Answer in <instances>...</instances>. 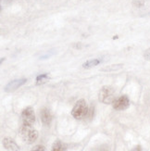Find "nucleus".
<instances>
[{
    "label": "nucleus",
    "mask_w": 150,
    "mask_h": 151,
    "mask_svg": "<svg viewBox=\"0 0 150 151\" xmlns=\"http://www.w3.org/2000/svg\"><path fill=\"white\" fill-rule=\"evenodd\" d=\"M98 151H109V150H108V147L107 146H102V147L98 149Z\"/></svg>",
    "instance_id": "2eb2a0df"
},
{
    "label": "nucleus",
    "mask_w": 150,
    "mask_h": 151,
    "mask_svg": "<svg viewBox=\"0 0 150 151\" xmlns=\"http://www.w3.org/2000/svg\"><path fill=\"white\" fill-rule=\"evenodd\" d=\"M101 63V60L100 58H94V60H89L87 61H85L83 64V67L84 69H91L93 67H95L97 65H99Z\"/></svg>",
    "instance_id": "9d476101"
},
{
    "label": "nucleus",
    "mask_w": 150,
    "mask_h": 151,
    "mask_svg": "<svg viewBox=\"0 0 150 151\" xmlns=\"http://www.w3.org/2000/svg\"><path fill=\"white\" fill-rule=\"evenodd\" d=\"M112 105H113V109L116 110H124L128 109L130 106V99L127 96H121L119 98L115 99Z\"/></svg>",
    "instance_id": "39448f33"
},
{
    "label": "nucleus",
    "mask_w": 150,
    "mask_h": 151,
    "mask_svg": "<svg viewBox=\"0 0 150 151\" xmlns=\"http://www.w3.org/2000/svg\"><path fill=\"white\" fill-rule=\"evenodd\" d=\"M30 151H45V147L42 145H38L34 149H32Z\"/></svg>",
    "instance_id": "f8f14e48"
},
{
    "label": "nucleus",
    "mask_w": 150,
    "mask_h": 151,
    "mask_svg": "<svg viewBox=\"0 0 150 151\" xmlns=\"http://www.w3.org/2000/svg\"><path fill=\"white\" fill-rule=\"evenodd\" d=\"M40 118L41 122L44 126H49L52 122V114L47 108H43L40 111Z\"/></svg>",
    "instance_id": "0eeeda50"
},
{
    "label": "nucleus",
    "mask_w": 150,
    "mask_h": 151,
    "mask_svg": "<svg viewBox=\"0 0 150 151\" xmlns=\"http://www.w3.org/2000/svg\"><path fill=\"white\" fill-rule=\"evenodd\" d=\"M3 146L9 151H19V147L17 145V143L10 137H5L3 139Z\"/></svg>",
    "instance_id": "6e6552de"
},
{
    "label": "nucleus",
    "mask_w": 150,
    "mask_h": 151,
    "mask_svg": "<svg viewBox=\"0 0 150 151\" xmlns=\"http://www.w3.org/2000/svg\"><path fill=\"white\" fill-rule=\"evenodd\" d=\"M132 151H142V147H141V146H136L134 148H133Z\"/></svg>",
    "instance_id": "dca6fc26"
},
{
    "label": "nucleus",
    "mask_w": 150,
    "mask_h": 151,
    "mask_svg": "<svg viewBox=\"0 0 150 151\" xmlns=\"http://www.w3.org/2000/svg\"><path fill=\"white\" fill-rule=\"evenodd\" d=\"M98 99L103 104H112L115 101V91L111 86L105 85L103 86L98 94Z\"/></svg>",
    "instance_id": "f03ea898"
},
{
    "label": "nucleus",
    "mask_w": 150,
    "mask_h": 151,
    "mask_svg": "<svg viewBox=\"0 0 150 151\" xmlns=\"http://www.w3.org/2000/svg\"><path fill=\"white\" fill-rule=\"evenodd\" d=\"M27 82V79L26 78H22V79H16V80H13L11 82H9L8 84L6 85L4 90L6 93H11V92L16 91L18 88H19L21 86Z\"/></svg>",
    "instance_id": "423d86ee"
},
{
    "label": "nucleus",
    "mask_w": 150,
    "mask_h": 151,
    "mask_svg": "<svg viewBox=\"0 0 150 151\" xmlns=\"http://www.w3.org/2000/svg\"><path fill=\"white\" fill-rule=\"evenodd\" d=\"M2 2H5V3H10V2H12L13 0H1Z\"/></svg>",
    "instance_id": "f3484780"
},
{
    "label": "nucleus",
    "mask_w": 150,
    "mask_h": 151,
    "mask_svg": "<svg viewBox=\"0 0 150 151\" xmlns=\"http://www.w3.org/2000/svg\"><path fill=\"white\" fill-rule=\"evenodd\" d=\"M50 80V76L47 73H44L41 75H38L36 77V85H42L44 83H45L47 82H48Z\"/></svg>",
    "instance_id": "9b49d317"
},
{
    "label": "nucleus",
    "mask_w": 150,
    "mask_h": 151,
    "mask_svg": "<svg viewBox=\"0 0 150 151\" xmlns=\"http://www.w3.org/2000/svg\"><path fill=\"white\" fill-rule=\"evenodd\" d=\"M133 4L136 6H144V1H134Z\"/></svg>",
    "instance_id": "4468645a"
},
{
    "label": "nucleus",
    "mask_w": 150,
    "mask_h": 151,
    "mask_svg": "<svg viewBox=\"0 0 150 151\" xmlns=\"http://www.w3.org/2000/svg\"><path fill=\"white\" fill-rule=\"evenodd\" d=\"M89 112L87 103L84 99H79L74 105L71 110V116L76 120H83L86 118Z\"/></svg>",
    "instance_id": "f257e3e1"
},
{
    "label": "nucleus",
    "mask_w": 150,
    "mask_h": 151,
    "mask_svg": "<svg viewBox=\"0 0 150 151\" xmlns=\"http://www.w3.org/2000/svg\"><path fill=\"white\" fill-rule=\"evenodd\" d=\"M19 134H21L22 140L27 144L34 143L38 138V132L35 129L32 128V126L22 125L19 130Z\"/></svg>",
    "instance_id": "7ed1b4c3"
},
{
    "label": "nucleus",
    "mask_w": 150,
    "mask_h": 151,
    "mask_svg": "<svg viewBox=\"0 0 150 151\" xmlns=\"http://www.w3.org/2000/svg\"><path fill=\"white\" fill-rule=\"evenodd\" d=\"M144 58H146V60H150V47L146 50V52L144 53Z\"/></svg>",
    "instance_id": "ddd939ff"
},
{
    "label": "nucleus",
    "mask_w": 150,
    "mask_h": 151,
    "mask_svg": "<svg viewBox=\"0 0 150 151\" xmlns=\"http://www.w3.org/2000/svg\"><path fill=\"white\" fill-rule=\"evenodd\" d=\"M22 119L23 125L32 126L35 122V114L34 109L32 107L25 108L22 112Z\"/></svg>",
    "instance_id": "20e7f679"
},
{
    "label": "nucleus",
    "mask_w": 150,
    "mask_h": 151,
    "mask_svg": "<svg viewBox=\"0 0 150 151\" xmlns=\"http://www.w3.org/2000/svg\"><path fill=\"white\" fill-rule=\"evenodd\" d=\"M67 146L60 140H56L52 145L51 151H66Z\"/></svg>",
    "instance_id": "1a4fd4ad"
}]
</instances>
